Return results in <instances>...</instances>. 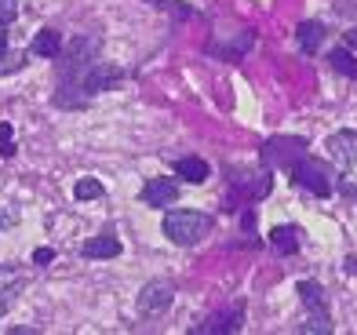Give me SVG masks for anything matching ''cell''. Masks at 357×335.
Listing matches in <instances>:
<instances>
[{"label": "cell", "mask_w": 357, "mask_h": 335, "mask_svg": "<svg viewBox=\"0 0 357 335\" xmlns=\"http://www.w3.org/2000/svg\"><path fill=\"white\" fill-rule=\"evenodd\" d=\"M102 52V37H95V33H80L73 37L66 47L59 52V81H80V73H84L95 59H99Z\"/></svg>", "instance_id": "6da1fadb"}, {"label": "cell", "mask_w": 357, "mask_h": 335, "mask_svg": "<svg viewBox=\"0 0 357 335\" xmlns=\"http://www.w3.org/2000/svg\"><path fill=\"white\" fill-rule=\"evenodd\" d=\"M208 230H212V215L208 212H168L165 215V237L172 244H197L201 237H208Z\"/></svg>", "instance_id": "7a4b0ae2"}, {"label": "cell", "mask_w": 357, "mask_h": 335, "mask_svg": "<svg viewBox=\"0 0 357 335\" xmlns=\"http://www.w3.org/2000/svg\"><path fill=\"white\" fill-rule=\"evenodd\" d=\"M288 171H291V182L303 186V189H310L314 197H332V189H335L332 168L324 164V161H317V157H306V153H303Z\"/></svg>", "instance_id": "3957f363"}, {"label": "cell", "mask_w": 357, "mask_h": 335, "mask_svg": "<svg viewBox=\"0 0 357 335\" xmlns=\"http://www.w3.org/2000/svg\"><path fill=\"white\" fill-rule=\"evenodd\" d=\"M303 150H306V139L303 135H273L259 157H263L266 168H291L303 157Z\"/></svg>", "instance_id": "277c9868"}, {"label": "cell", "mask_w": 357, "mask_h": 335, "mask_svg": "<svg viewBox=\"0 0 357 335\" xmlns=\"http://www.w3.org/2000/svg\"><path fill=\"white\" fill-rule=\"evenodd\" d=\"M124 81V70L113 66V62H91V66L80 73V88L84 95H99V91H109L113 84Z\"/></svg>", "instance_id": "5b68a950"}, {"label": "cell", "mask_w": 357, "mask_h": 335, "mask_svg": "<svg viewBox=\"0 0 357 335\" xmlns=\"http://www.w3.org/2000/svg\"><path fill=\"white\" fill-rule=\"evenodd\" d=\"M172 284L168 281H150L146 288L139 292V313L142 317H157V313H165L172 306Z\"/></svg>", "instance_id": "8992f818"}, {"label": "cell", "mask_w": 357, "mask_h": 335, "mask_svg": "<svg viewBox=\"0 0 357 335\" xmlns=\"http://www.w3.org/2000/svg\"><path fill=\"white\" fill-rule=\"evenodd\" d=\"M245 328V302H234L230 310H222V313H212L204 325H197L193 332L204 335V332H212V335H222V332H241Z\"/></svg>", "instance_id": "52a82bcc"}, {"label": "cell", "mask_w": 357, "mask_h": 335, "mask_svg": "<svg viewBox=\"0 0 357 335\" xmlns=\"http://www.w3.org/2000/svg\"><path fill=\"white\" fill-rule=\"evenodd\" d=\"M22 288H26V274H22V270L0 266V317L15 306V299L22 295Z\"/></svg>", "instance_id": "ba28073f"}, {"label": "cell", "mask_w": 357, "mask_h": 335, "mask_svg": "<svg viewBox=\"0 0 357 335\" xmlns=\"http://www.w3.org/2000/svg\"><path fill=\"white\" fill-rule=\"evenodd\" d=\"M146 204H153V208H168V204L178 201V182L175 179H150L142 186V194H139Z\"/></svg>", "instance_id": "9c48e42d"}, {"label": "cell", "mask_w": 357, "mask_h": 335, "mask_svg": "<svg viewBox=\"0 0 357 335\" xmlns=\"http://www.w3.org/2000/svg\"><path fill=\"white\" fill-rule=\"evenodd\" d=\"M80 255H84V259H117V255H121V241H117V237H109V233L91 237V241H84Z\"/></svg>", "instance_id": "30bf717a"}, {"label": "cell", "mask_w": 357, "mask_h": 335, "mask_svg": "<svg viewBox=\"0 0 357 335\" xmlns=\"http://www.w3.org/2000/svg\"><path fill=\"white\" fill-rule=\"evenodd\" d=\"M296 295L303 299V306L310 310V313H328V295H324V288L317 281H303L299 288H296Z\"/></svg>", "instance_id": "8fae6325"}, {"label": "cell", "mask_w": 357, "mask_h": 335, "mask_svg": "<svg viewBox=\"0 0 357 335\" xmlns=\"http://www.w3.org/2000/svg\"><path fill=\"white\" fill-rule=\"evenodd\" d=\"M299 230L296 226H273L270 230V248L278 251V255H296L299 251Z\"/></svg>", "instance_id": "7c38bea8"}, {"label": "cell", "mask_w": 357, "mask_h": 335, "mask_svg": "<svg viewBox=\"0 0 357 335\" xmlns=\"http://www.w3.org/2000/svg\"><path fill=\"white\" fill-rule=\"evenodd\" d=\"M175 175H178V179H186V182H193V186H201V182H208V164L201 161V157H178V161H175Z\"/></svg>", "instance_id": "4fadbf2b"}, {"label": "cell", "mask_w": 357, "mask_h": 335, "mask_svg": "<svg viewBox=\"0 0 357 335\" xmlns=\"http://www.w3.org/2000/svg\"><path fill=\"white\" fill-rule=\"evenodd\" d=\"M296 40H299V47H303L306 55H317V47H321V40H324V26H321V22H314V19L299 22Z\"/></svg>", "instance_id": "5bb4252c"}, {"label": "cell", "mask_w": 357, "mask_h": 335, "mask_svg": "<svg viewBox=\"0 0 357 335\" xmlns=\"http://www.w3.org/2000/svg\"><path fill=\"white\" fill-rule=\"evenodd\" d=\"M29 52L40 55V59H59V52H62V37L55 33V29H40V33L33 37V44H29Z\"/></svg>", "instance_id": "9a60e30c"}, {"label": "cell", "mask_w": 357, "mask_h": 335, "mask_svg": "<svg viewBox=\"0 0 357 335\" xmlns=\"http://www.w3.org/2000/svg\"><path fill=\"white\" fill-rule=\"evenodd\" d=\"M354 146H357V135L354 132H339L328 139V153L335 157L339 164H350L354 161Z\"/></svg>", "instance_id": "2e32d148"}, {"label": "cell", "mask_w": 357, "mask_h": 335, "mask_svg": "<svg viewBox=\"0 0 357 335\" xmlns=\"http://www.w3.org/2000/svg\"><path fill=\"white\" fill-rule=\"evenodd\" d=\"M237 182H241V179H237ZM241 186H245V194H248L252 201H263L270 189H273V175H266V171H263V175H248Z\"/></svg>", "instance_id": "e0dca14e"}, {"label": "cell", "mask_w": 357, "mask_h": 335, "mask_svg": "<svg viewBox=\"0 0 357 335\" xmlns=\"http://www.w3.org/2000/svg\"><path fill=\"white\" fill-rule=\"evenodd\" d=\"M328 62H332V70H335V73L357 77V59L347 52V47H335V52H328Z\"/></svg>", "instance_id": "ac0fdd59"}, {"label": "cell", "mask_w": 357, "mask_h": 335, "mask_svg": "<svg viewBox=\"0 0 357 335\" xmlns=\"http://www.w3.org/2000/svg\"><path fill=\"white\" fill-rule=\"evenodd\" d=\"M102 194H106L102 182L91 179V175H88V179H77V186H73V197H77V201H99Z\"/></svg>", "instance_id": "d6986e66"}, {"label": "cell", "mask_w": 357, "mask_h": 335, "mask_svg": "<svg viewBox=\"0 0 357 335\" xmlns=\"http://www.w3.org/2000/svg\"><path fill=\"white\" fill-rule=\"evenodd\" d=\"M252 33H248V29H245V33H241V37H234L230 44H226V47H212V52L215 55H222V59H237V55H245L248 52V47H252Z\"/></svg>", "instance_id": "ffe728a7"}, {"label": "cell", "mask_w": 357, "mask_h": 335, "mask_svg": "<svg viewBox=\"0 0 357 335\" xmlns=\"http://www.w3.org/2000/svg\"><path fill=\"white\" fill-rule=\"evenodd\" d=\"M299 332H303V335H328V332H332L328 313H310V321H306Z\"/></svg>", "instance_id": "44dd1931"}, {"label": "cell", "mask_w": 357, "mask_h": 335, "mask_svg": "<svg viewBox=\"0 0 357 335\" xmlns=\"http://www.w3.org/2000/svg\"><path fill=\"white\" fill-rule=\"evenodd\" d=\"M19 19V0H0V26Z\"/></svg>", "instance_id": "7402d4cb"}, {"label": "cell", "mask_w": 357, "mask_h": 335, "mask_svg": "<svg viewBox=\"0 0 357 335\" xmlns=\"http://www.w3.org/2000/svg\"><path fill=\"white\" fill-rule=\"evenodd\" d=\"M19 66H26V55H4V59H0V73H15V70H19Z\"/></svg>", "instance_id": "603a6c76"}, {"label": "cell", "mask_w": 357, "mask_h": 335, "mask_svg": "<svg viewBox=\"0 0 357 335\" xmlns=\"http://www.w3.org/2000/svg\"><path fill=\"white\" fill-rule=\"evenodd\" d=\"M15 222H19V212H15V208H0V230H11Z\"/></svg>", "instance_id": "cb8c5ba5"}, {"label": "cell", "mask_w": 357, "mask_h": 335, "mask_svg": "<svg viewBox=\"0 0 357 335\" xmlns=\"http://www.w3.org/2000/svg\"><path fill=\"white\" fill-rule=\"evenodd\" d=\"M33 263H37V266L55 263V251H52V248H37V251H33Z\"/></svg>", "instance_id": "d4e9b609"}, {"label": "cell", "mask_w": 357, "mask_h": 335, "mask_svg": "<svg viewBox=\"0 0 357 335\" xmlns=\"http://www.w3.org/2000/svg\"><path fill=\"white\" fill-rule=\"evenodd\" d=\"M4 55H8V29L0 26V59H4Z\"/></svg>", "instance_id": "484cf974"}, {"label": "cell", "mask_w": 357, "mask_h": 335, "mask_svg": "<svg viewBox=\"0 0 357 335\" xmlns=\"http://www.w3.org/2000/svg\"><path fill=\"white\" fill-rule=\"evenodd\" d=\"M0 142H11V124H0Z\"/></svg>", "instance_id": "4316f807"}, {"label": "cell", "mask_w": 357, "mask_h": 335, "mask_svg": "<svg viewBox=\"0 0 357 335\" xmlns=\"http://www.w3.org/2000/svg\"><path fill=\"white\" fill-rule=\"evenodd\" d=\"M343 37H347V44H350V47H357V29H347Z\"/></svg>", "instance_id": "83f0119b"}]
</instances>
